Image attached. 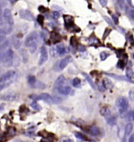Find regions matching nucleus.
<instances>
[{"label": "nucleus", "mask_w": 134, "mask_h": 142, "mask_svg": "<svg viewBox=\"0 0 134 142\" xmlns=\"http://www.w3.org/2000/svg\"><path fill=\"white\" fill-rule=\"evenodd\" d=\"M118 3L119 4V7H120L122 10H123L124 7H125V5H124L125 2H124V1H118Z\"/></svg>", "instance_id": "43"}, {"label": "nucleus", "mask_w": 134, "mask_h": 142, "mask_svg": "<svg viewBox=\"0 0 134 142\" xmlns=\"http://www.w3.org/2000/svg\"><path fill=\"white\" fill-rule=\"evenodd\" d=\"M129 97H130V100L131 101H133V92L132 91H130V93H129Z\"/></svg>", "instance_id": "46"}, {"label": "nucleus", "mask_w": 134, "mask_h": 142, "mask_svg": "<svg viewBox=\"0 0 134 142\" xmlns=\"http://www.w3.org/2000/svg\"><path fill=\"white\" fill-rule=\"evenodd\" d=\"M52 16H53V18L54 19L57 20L60 17V12H58V11H53V13H52Z\"/></svg>", "instance_id": "35"}, {"label": "nucleus", "mask_w": 134, "mask_h": 142, "mask_svg": "<svg viewBox=\"0 0 134 142\" xmlns=\"http://www.w3.org/2000/svg\"><path fill=\"white\" fill-rule=\"evenodd\" d=\"M62 142H74V141L71 140V139H65V140H64Z\"/></svg>", "instance_id": "49"}, {"label": "nucleus", "mask_w": 134, "mask_h": 142, "mask_svg": "<svg viewBox=\"0 0 134 142\" xmlns=\"http://www.w3.org/2000/svg\"><path fill=\"white\" fill-rule=\"evenodd\" d=\"M83 76L85 78V79L87 80V82L89 83V84L91 86V87L93 89H97V86H96V84H95L94 83H93V81L92 80V79L90 78V76L88 75V74H86V73H83Z\"/></svg>", "instance_id": "15"}, {"label": "nucleus", "mask_w": 134, "mask_h": 142, "mask_svg": "<svg viewBox=\"0 0 134 142\" xmlns=\"http://www.w3.org/2000/svg\"><path fill=\"white\" fill-rule=\"evenodd\" d=\"M126 75H127V79H128L129 81H130V82H132V83H133V82L132 81V80H133V71L131 68H129V67L127 68Z\"/></svg>", "instance_id": "23"}, {"label": "nucleus", "mask_w": 134, "mask_h": 142, "mask_svg": "<svg viewBox=\"0 0 134 142\" xmlns=\"http://www.w3.org/2000/svg\"><path fill=\"white\" fill-rule=\"evenodd\" d=\"M108 76L110 77H112V78H114V79H118V80H124V81H129L126 77H125V76H118V75H114V74H107ZM132 83V82H131Z\"/></svg>", "instance_id": "24"}, {"label": "nucleus", "mask_w": 134, "mask_h": 142, "mask_svg": "<svg viewBox=\"0 0 134 142\" xmlns=\"http://www.w3.org/2000/svg\"><path fill=\"white\" fill-rule=\"evenodd\" d=\"M79 51H85V46H79Z\"/></svg>", "instance_id": "45"}, {"label": "nucleus", "mask_w": 134, "mask_h": 142, "mask_svg": "<svg viewBox=\"0 0 134 142\" xmlns=\"http://www.w3.org/2000/svg\"><path fill=\"white\" fill-rule=\"evenodd\" d=\"M129 142H134V136L131 135L130 137L129 138Z\"/></svg>", "instance_id": "47"}, {"label": "nucleus", "mask_w": 134, "mask_h": 142, "mask_svg": "<svg viewBox=\"0 0 134 142\" xmlns=\"http://www.w3.org/2000/svg\"><path fill=\"white\" fill-rule=\"evenodd\" d=\"M16 75V72L13 70H10L6 71V73H4L2 75L0 76V83H4L10 80L11 79H13Z\"/></svg>", "instance_id": "6"}, {"label": "nucleus", "mask_w": 134, "mask_h": 142, "mask_svg": "<svg viewBox=\"0 0 134 142\" xmlns=\"http://www.w3.org/2000/svg\"><path fill=\"white\" fill-rule=\"evenodd\" d=\"M9 84H5V83H1L0 84V91L2 89H4L5 88H6V87H8Z\"/></svg>", "instance_id": "44"}, {"label": "nucleus", "mask_w": 134, "mask_h": 142, "mask_svg": "<svg viewBox=\"0 0 134 142\" xmlns=\"http://www.w3.org/2000/svg\"><path fill=\"white\" fill-rule=\"evenodd\" d=\"M3 24V20H2V18L1 17V15H0V26L1 25H2Z\"/></svg>", "instance_id": "51"}, {"label": "nucleus", "mask_w": 134, "mask_h": 142, "mask_svg": "<svg viewBox=\"0 0 134 142\" xmlns=\"http://www.w3.org/2000/svg\"><path fill=\"white\" fill-rule=\"evenodd\" d=\"M72 86L73 87H78L80 85L81 83V80L79 78H75L74 79L72 80Z\"/></svg>", "instance_id": "29"}, {"label": "nucleus", "mask_w": 134, "mask_h": 142, "mask_svg": "<svg viewBox=\"0 0 134 142\" xmlns=\"http://www.w3.org/2000/svg\"><path fill=\"white\" fill-rule=\"evenodd\" d=\"M56 49H57V50H56V51H57V53L59 55H64V54H65V53L67 52L65 47H64V46L63 44H61V43L57 45V48H56Z\"/></svg>", "instance_id": "16"}, {"label": "nucleus", "mask_w": 134, "mask_h": 142, "mask_svg": "<svg viewBox=\"0 0 134 142\" xmlns=\"http://www.w3.org/2000/svg\"><path fill=\"white\" fill-rule=\"evenodd\" d=\"M57 91L63 95H68L72 92V89L70 87H60L57 88Z\"/></svg>", "instance_id": "10"}, {"label": "nucleus", "mask_w": 134, "mask_h": 142, "mask_svg": "<svg viewBox=\"0 0 134 142\" xmlns=\"http://www.w3.org/2000/svg\"><path fill=\"white\" fill-rule=\"evenodd\" d=\"M2 16H3L4 20H5V21L7 23L9 26H13V25H14V18H13V15H12L10 10H9V9L4 10Z\"/></svg>", "instance_id": "5"}, {"label": "nucleus", "mask_w": 134, "mask_h": 142, "mask_svg": "<svg viewBox=\"0 0 134 142\" xmlns=\"http://www.w3.org/2000/svg\"><path fill=\"white\" fill-rule=\"evenodd\" d=\"M116 105H117V107L121 115H123L124 113L126 112L129 107V101L127 100V98L124 97H118L117 99V101H116Z\"/></svg>", "instance_id": "2"}, {"label": "nucleus", "mask_w": 134, "mask_h": 142, "mask_svg": "<svg viewBox=\"0 0 134 142\" xmlns=\"http://www.w3.org/2000/svg\"><path fill=\"white\" fill-rule=\"evenodd\" d=\"M2 138H3L2 135H1V134H0V142H1V141H2Z\"/></svg>", "instance_id": "52"}, {"label": "nucleus", "mask_w": 134, "mask_h": 142, "mask_svg": "<svg viewBox=\"0 0 134 142\" xmlns=\"http://www.w3.org/2000/svg\"><path fill=\"white\" fill-rule=\"evenodd\" d=\"M18 99V95L14 93H7L0 96V100L5 101H15Z\"/></svg>", "instance_id": "7"}, {"label": "nucleus", "mask_w": 134, "mask_h": 142, "mask_svg": "<svg viewBox=\"0 0 134 142\" xmlns=\"http://www.w3.org/2000/svg\"><path fill=\"white\" fill-rule=\"evenodd\" d=\"M71 61H72V57L71 56H67V57L63 58L61 61L57 63L58 68H60L59 70H63L64 68H65L68 65V64H70Z\"/></svg>", "instance_id": "9"}, {"label": "nucleus", "mask_w": 134, "mask_h": 142, "mask_svg": "<svg viewBox=\"0 0 134 142\" xmlns=\"http://www.w3.org/2000/svg\"><path fill=\"white\" fill-rule=\"evenodd\" d=\"M6 41V36L4 35H0V46H1L4 42Z\"/></svg>", "instance_id": "39"}, {"label": "nucleus", "mask_w": 134, "mask_h": 142, "mask_svg": "<svg viewBox=\"0 0 134 142\" xmlns=\"http://www.w3.org/2000/svg\"><path fill=\"white\" fill-rule=\"evenodd\" d=\"M3 110V106L2 105H0V111Z\"/></svg>", "instance_id": "53"}, {"label": "nucleus", "mask_w": 134, "mask_h": 142, "mask_svg": "<svg viewBox=\"0 0 134 142\" xmlns=\"http://www.w3.org/2000/svg\"><path fill=\"white\" fill-rule=\"evenodd\" d=\"M15 142H23V141H16Z\"/></svg>", "instance_id": "54"}, {"label": "nucleus", "mask_w": 134, "mask_h": 142, "mask_svg": "<svg viewBox=\"0 0 134 142\" xmlns=\"http://www.w3.org/2000/svg\"><path fill=\"white\" fill-rule=\"evenodd\" d=\"M65 83V77H64L63 75H60L57 79L56 80V83H55V87H63V85Z\"/></svg>", "instance_id": "13"}, {"label": "nucleus", "mask_w": 134, "mask_h": 142, "mask_svg": "<svg viewBox=\"0 0 134 142\" xmlns=\"http://www.w3.org/2000/svg\"><path fill=\"white\" fill-rule=\"evenodd\" d=\"M19 14L20 17L22 19L26 20H28V21H34V17L32 14V12H30L28 10H20L19 11Z\"/></svg>", "instance_id": "4"}, {"label": "nucleus", "mask_w": 134, "mask_h": 142, "mask_svg": "<svg viewBox=\"0 0 134 142\" xmlns=\"http://www.w3.org/2000/svg\"><path fill=\"white\" fill-rule=\"evenodd\" d=\"M99 2H100V5H101L103 7L106 6L107 4V0H100V1H99Z\"/></svg>", "instance_id": "40"}, {"label": "nucleus", "mask_w": 134, "mask_h": 142, "mask_svg": "<svg viewBox=\"0 0 134 142\" xmlns=\"http://www.w3.org/2000/svg\"><path fill=\"white\" fill-rule=\"evenodd\" d=\"M103 86H104L105 89H112L114 87V84L113 83L108 79H104L103 81Z\"/></svg>", "instance_id": "17"}, {"label": "nucleus", "mask_w": 134, "mask_h": 142, "mask_svg": "<svg viewBox=\"0 0 134 142\" xmlns=\"http://www.w3.org/2000/svg\"><path fill=\"white\" fill-rule=\"evenodd\" d=\"M14 51H13L10 48L8 49L6 51H5L4 53V61L3 63L6 66H11L13 61H14Z\"/></svg>", "instance_id": "3"}, {"label": "nucleus", "mask_w": 134, "mask_h": 142, "mask_svg": "<svg viewBox=\"0 0 134 142\" xmlns=\"http://www.w3.org/2000/svg\"><path fill=\"white\" fill-rule=\"evenodd\" d=\"M133 123H128L126 127H125V133H126V136H129L133 131Z\"/></svg>", "instance_id": "18"}, {"label": "nucleus", "mask_w": 134, "mask_h": 142, "mask_svg": "<svg viewBox=\"0 0 134 142\" xmlns=\"http://www.w3.org/2000/svg\"><path fill=\"white\" fill-rule=\"evenodd\" d=\"M100 91H101V92H103V91H105V87H104V86H103V81L102 82H100V83H99L98 84H97V87Z\"/></svg>", "instance_id": "33"}, {"label": "nucleus", "mask_w": 134, "mask_h": 142, "mask_svg": "<svg viewBox=\"0 0 134 142\" xmlns=\"http://www.w3.org/2000/svg\"><path fill=\"white\" fill-rule=\"evenodd\" d=\"M38 10H39L40 12H42V13H46V12L47 10H47L46 8V7H44L43 6H41L38 7Z\"/></svg>", "instance_id": "41"}, {"label": "nucleus", "mask_w": 134, "mask_h": 142, "mask_svg": "<svg viewBox=\"0 0 134 142\" xmlns=\"http://www.w3.org/2000/svg\"><path fill=\"white\" fill-rule=\"evenodd\" d=\"M38 40V35L36 32H31L27 36V38H26L24 45L28 47L30 50V52L32 53L35 52V50L37 49Z\"/></svg>", "instance_id": "1"}, {"label": "nucleus", "mask_w": 134, "mask_h": 142, "mask_svg": "<svg viewBox=\"0 0 134 142\" xmlns=\"http://www.w3.org/2000/svg\"><path fill=\"white\" fill-rule=\"evenodd\" d=\"M47 60H48V52L45 46H42L40 49V57L39 61H38V64L42 65L45 62H46Z\"/></svg>", "instance_id": "8"}, {"label": "nucleus", "mask_w": 134, "mask_h": 142, "mask_svg": "<svg viewBox=\"0 0 134 142\" xmlns=\"http://www.w3.org/2000/svg\"><path fill=\"white\" fill-rule=\"evenodd\" d=\"M44 20H45V18L42 15H38V16L37 20H38V24H39L41 26H43V24H44Z\"/></svg>", "instance_id": "32"}, {"label": "nucleus", "mask_w": 134, "mask_h": 142, "mask_svg": "<svg viewBox=\"0 0 134 142\" xmlns=\"http://www.w3.org/2000/svg\"><path fill=\"white\" fill-rule=\"evenodd\" d=\"M103 18H104V20L107 21V24H109L111 27H113V26H114V24H113V22H112V21H111V19H109L108 18H107V17H105V16L103 17Z\"/></svg>", "instance_id": "38"}, {"label": "nucleus", "mask_w": 134, "mask_h": 142, "mask_svg": "<svg viewBox=\"0 0 134 142\" xmlns=\"http://www.w3.org/2000/svg\"><path fill=\"white\" fill-rule=\"evenodd\" d=\"M106 120H107V124L110 125V126H115L116 123H117V119H116V117L111 115L110 116H108V117H107Z\"/></svg>", "instance_id": "14"}, {"label": "nucleus", "mask_w": 134, "mask_h": 142, "mask_svg": "<svg viewBox=\"0 0 134 142\" xmlns=\"http://www.w3.org/2000/svg\"><path fill=\"white\" fill-rule=\"evenodd\" d=\"M51 40L53 41V43H57V42H60V40H61V36H60L57 32H53L51 34Z\"/></svg>", "instance_id": "12"}, {"label": "nucleus", "mask_w": 134, "mask_h": 142, "mask_svg": "<svg viewBox=\"0 0 134 142\" xmlns=\"http://www.w3.org/2000/svg\"><path fill=\"white\" fill-rule=\"evenodd\" d=\"M112 19H113V21H114V23L115 24H118V18L116 17L115 15H113L112 16ZM113 23V24H114Z\"/></svg>", "instance_id": "42"}, {"label": "nucleus", "mask_w": 134, "mask_h": 142, "mask_svg": "<svg viewBox=\"0 0 134 142\" xmlns=\"http://www.w3.org/2000/svg\"><path fill=\"white\" fill-rule=\"evenodd\" d=\"M100 129H99L98 126H95V125H93V126L89 127V133L93 136H98L100 134Z\"/></svg>", "instance_id": "11"}, {"label": "nucleus", "mask_w": 134, "mask_h": 142, "mask_svg": "<svg viewBox=\"0 0 134 142\" xmlns=\"http://www.w3.org/2000/svg\"><path fill=\"white\" fill-rule=\"evenodd\" d=\"M127 119L129 120V121H132V120H133V111H130L129 112H128Z\"/></svg>", "instance_id": "36"}, {"label": "nucleus", "mask_w": 134, "mask_h": 142, "mask_svg": "<svg viewBox=\"0 0 134 142\" xmlns=\"http://www.w3.org/2000/svg\"><path fill=\"white\" fill-rule=\"evenodd\" d=\"M133 14H134V11H133V10H130V12H129V14H130V17H131V18H132V19L134 18V15H133Z\"/></svg>", "instance_id": "48"}, {"label": "nucleus", "mask_w": 134, "mask_h": 142, "mask_svg": "<svg viewBox=\"0 0 134 142\" xmlns=\"http://www.w3.org/2000/svg\"><path fill=\"white\" fill-rule=\"evenodd\" d=\"M28 82L29 85L31 86V87H33V86L34 85V83H35V82H36L35 77H34V75H30V76H28Z\"/></svg>", "instance_id": "27"}, {"label": "nucleus", "mask_w": 134, "mask_h": 142, "mask_svg": "<svg viewBox=\"0 0 134 142\" xmlns=\"http://www.w3.org/2000/svg\"><path fill=\"white\" fill-rule=\"evenodd\" d=\"M110 56V54L108 53H107L105 52V51H103V52L100 53V59H101V61H105V60L108 57Z\"/></svg>", "instance_id": "30"}, {"label": "nucleus", "mask_w": 134, "mask_h": 142, "mask_svg": "<svg viewBox=\"0 0 134 142\" xmlns=\"http://www.w3.org/2000/svg\"><path fill=\"white\" fill-rule=\"evenodd\" d=\"M125 66H126V63H125L122 60H120L117 64V67L119 68V69H123Z\"/></svg>", "instance_id": "34"}, {"label": "nucleus", "mask_w": 134, "mask_h": 142, "mask_svg": "<svg viewBox=\"0 0 134 142\" xmlns=\"http://www.w3.org/2000/svg\"><path fill=\"white\" fill-rule=\"evenodd\" d=\"M32 88H37V89H44L46 88V84H44L41 81H36Z\"/></svg>", "instance_id": "21"}, {"label": "nucleus", "mask_w": 134, "mask_h": 142, "mask_svg": "<svg viewBox=\"0 0 134 142\" xmlns=\"http://www.w3.org/2000/svg\"><path fill=\"white\" fill-rule=\"evenodd\" d=\"M111 32V30L109 29V28H106L105 29V31H104V33H103V39L104 38H106V37L107 36L110 34V32Z\"/></svg>", "instance_id": "37"}, {"label": "nucleus", "mask_w": 134, "mask_h": 142, "mask_svg": "<svg viewBox=\"0 0 134 142\" xmlns=\"http://www.w3.org/2000/svg\"><path fill=\"white\" fill-rule=\"evenodd\" d=\"M62 102V98L57 96H53V104H60Z\"/></svg>", "instance_id": "31"}, {"label": "nucleus", "mask_w": 134, "mask_h": 142, "mask_svg": "<svg viewBox=\"0 0 134 142\" xmlns=\"http://www.w3.org/2000/svg\"><path fill=\"white\" fill-rule=\"evenodd\" d=\"M5 34H6V32L4 31V30L0 29V35H4V36H5Z\"/></svg>", "instance_id": "50"}, {"label": "nucleus", "mask_w": 134, "mask_h": 142, "mask_svg": "<svg viewBox=\"0 0 134 142\" xmlns=\"http://www.w3.org/2000/svg\"><path fill=\"white\" fill-rule=\"evenodd\" d=\"M75 136L77 139H79L80 141H89V139L86 137L84 134H83L80 132H75Z\"/></svg>", "instance_id": "20"}, {"label": "nucleus", "mask_w": 134, "mask_h": 142, "mask_svg": "<svg viewBox=\"0 0 134 142\" xmlns=\"http://www.w3.org/2000/svg\"><path fill=\"white\" fill-rule=\"evenodd\" d=\"M13 43H14V46L16 49H18L20 48V41L18 39V38H17L15 36L13 37Z\"/></svg>", "instance_id": "26"}, {"label": "nucleus", "mask_w": 134, "mask_h": 142, "mask_svg": "<svg viewBox=\"0 0 134 142\" xmlns=\"http://www.w3.org/2000/svg\"><path fill=\"white\" fill-rule=\"evenodd\" d=\"M70 42H71V45L72 46H78V43H79V42H78V39H77V38L76 36H72L71 38V39H70Z\"/></svg>", "instance_id": "28"}, {"label": "nucleus", "mask_w": 134, "mask_h": 142, "mask_svg": "<svg viewBox=\"0 0 134 142\" xmlns=\"http://www.w3.org/2000/svg\"><path fill=\"white\" fill-rule=\"evenodd\" d=\"M100 114L101 115L104 116V117H108V116L111 115V111L107 107H103V108H101L100 110Z\"/></svg>", "instance_id": "19"}, {"label": "nucleus", "mask_w": 134, "mask_h": 142, "mask_svg": "<svg viewBox=\"0 0 134 142\" xmlns=\"http://www.w3.org/2000/svg\"><path fill=\"white\" fill-rule=\"evenodd\" d=\"M94 142H96V141H94Z\"/></svg>", "instance_id": "55"}, {"label": "nucleus", "mask_w": 134, "mask_h": 142, "mask_svg": "<svg viewBox=\"0 0 134 142\" xmlns=\"http://www.w3.org/2000/svg\"><path fill=\"white\" fill-rule=\"evenodd\" d=\"M8 49H10V42L9 41L4 42L0 46V52H3V51H6Z\"/></svg>", "instance_id": "22"}, {"label": "nucleus", "mask_w": 134, "mask_h": 142, "mask_svg": "<svg viewBox=\"0 0 134 142\" xmlns=\"http://www.w3.org/2000/svg\"><path fill=\"white\" fill-rule=\"evenodd\" d=\"M31 106H32V108H33L34 110H35V111H41V110H42V107H41V106H40L39 105H38L35 101H32V102Z\"/></svg>", "instance_id": "25"}]
</instances>
